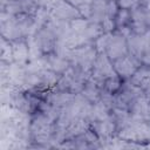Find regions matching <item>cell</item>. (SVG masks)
<instances>
[{"label": "cell", "mask_w": 150, "mask_h": 150, "mask_svg": "<svg viewBox=\"0 0 150 150\" xmlns=\"http://www.w3.org/2000/svg\"><path fill=\"white\" fill-rule=\"evenodd\" d=\"M116 4L114 2V1H110L108 5H107V9H105V13H107V15L109 16V18H111L112 15H115L116 13H117V11H116Z\"/></svg>", "instance_id": "cell-16"}, {"label": "cell", "mask_w": 150, "mask_h": 150, "mask_svg": "<svg viewBox=\"0 0 150 150\" xmlns=\"http://www.w3.org/2000/svg\"><path fill=\"white\" fill-rule=\"evenodd\" d=\"M88 22L84 19H73L70 22V28L73 32L77 34H82L87 28H88Z\"/></svg>", "instance_id": "cell-10"}, {"label": "cell", "mask_w": 150, "mask_h": 150, "mask_svg": "<svg viewBox=\"0 0 150 150\" xmlns=\"http://www.w3.org/2000/svg\"><path fill=\"white\" fill-rule=\"evenodd\" d=\"M48 63L50 66V68L55 71H62L64 69H67V62L63 57L60 56H52L48 60Z\"/></svg>", "instance_id": "cell-7"}, {"label": "cell", "mask_w": 150, "mask_h": 150, "mask_svg": "<svg viewBox=\"0 0 150 150\" xmlns=\"http://www.w3.org/2000/svg\"><path fill=\"white\" fill-rule=\"evenodd\" d=\"M54 13L60 19H75V16L80 15V12L76 11L70 4H67L63 1L56 2L55 8H54Z\"/></svg>", "instance_id": "cell-4"}, {"label": "cell", "mask_w": 150, "mask_h": 150, "mask_svg": "<svg viewBox=\"0 0 150 150\" xmlns=\"http://www.w3.org/2000/svg\"><path fill=\"white\" fill-rule=\"evenodd\" d=\"M107 89L111 93V91H115L118 87H120V81H118V79L116 77V76H114V77H109V80L107 81Z\"/></svg>", "instance_id": "cell-13"}, {"label": "cell", "mask_w": 150, "mask_h": 150, "mask_svg": "<svg viewBox=\"0 0 150 150\" xmlns=\"http://www.w3.org/2000/svg\"><path fill=\"white\" fill-rule=\"evenodd\" d=\"M136 61L130 57V56H123V57H120L116 60L115 62V69L116 71L122 75V76H131L135 74V70H136Z\"/></svg>", "instance_id": "cell-3"}, {"label": "cell", "mask_w": 150, "mask_h": 150, "mask_svg": "<svg viewBox=\"0 0 150 150\" xmlns=\"http://www.w3.org/2000/svg\"><path fill=\"white\" fill-rule=\"evenodd\" d=\"M28 56H29V49L26 43L18 42L13 45V57L15 59L16 62L22 63L28 59Z\"/></svg>", "instance_id": "cell-5"}, {"label": "cell", "mask_w": 150, "mask_h": 150, "mask_svg": "<svg viewBox=\"0 0 150 150\" xmlns=\"http://www.w3.org/2000/svg\"><path fill=\"white\" fill-rule=\"evenodd\" d=\"M108 56L110 59H120L127 54V43L123 36H111L107 47Z\"/></svg>", "instance_id": "cell-2"}, {"label": "cell", "mask_w": 150, "mask_h": 150, "mask_svg": "<svg viewBox=\"0 0 150 150\" xmlns=\"http://www.w3.org/2000/svg\"><path fill=\"white\" fill-rule=\"evenodd\" d=\"M138 0H120V5L122 8H130L132 7Z\"/></svg>", "instance_id": "cell-17"}, {"label": "cell", "mask_w": 150, "mask_h": 150, "mask_svg": "<svg viewBox=\"0 0 150 150\" xmlns=\"http://www.w3.org/2000/svg\"><path fill=\"white\" fill-rule=\"evenodd\" d=\"M129 47L131 49V52L134 53V55L136 56H141L144 54L145 52V42H144V38L142 36H130L129 39Z\"/></svg>", "instance_id": "cell-6"}, {"label": "cell", "mask_w": 150, "mask_h": 150, "mask_svg": "<svg viewBox=\"0 0 150 150\" xmlns=\"http://www.w3.org/2000/svg\"><path fill=\"white\" fill-rule=\"evenodd\" d=\"M91 116L100 121L105 120L107 118V105L103 102H97L93 108Z\"/></svg>", "instance_id": "cell-8"}, {"label": "cell", "mask_w": 150, "mask_h": 150, "mask_svg": "<svg viewBox=\"0 0 150 150\" xmlns=\"http://www.w3.org/2000/svg\"><path fill=\"white\" fill-rule=\"evenodd\" d=\"M129 18V13H128V11L125 9V8H123V9H121L120 12H118V19H117V23L118 25H123L125 21H127V19Z\"/></svg>", "instance_id": "cell-15"}, {"label": "cell", "mask_w": 150, "mask_h": 150, "mask_svg": "<svg viewBox=\"0 0 150 150\" xmlns=\"http://www.w3.org/2000/svg\"><path fill=\"white\" fill-rule=\"evenodd\" d=\"M36 4H39L40 6H47L48 2H50L52 0H34Z\"/></svg>", "instance_id": "cell-18"}, {"label": "cell", "mask_w": 150, "mask_h": 150, "mask_svg": "<svg viewBox=\"0 0 150 150\" xmlns=\"http://www.w3.org/2000/svg\"><path fill=\"white\" fill-rule=\"evenodd\" d=\"M93 76L96 81H102L105 77H114L115 71L111 67V63L109 62L108 57L105 55H101L98 56V59L95 61L94 63V71H93Z\"/></svg>", "instance_id": "cell-1"}, {"label": "cell", "mask_w": 150, "mask_h": 150, "mask_svg": "<svg viewBox=\"0 0 150 150\" xmlns=\"http://www.w3.org/2000/svg\"><path fill=\"white\" fill-rule=\"evenodd\" d=\"M110 38H111V35H110L109 33H107V34L100 36V38L96 40V47H97V50H98V52H103V50L108 47V43H109V41H110Z\"/></svg>", "instance_id": "cell-11"}, {"label": "cell", "mask_w": 150, "mask_h": 150, "mask_svg": "<svg viewBox=\"0 0 150 150\" xmlns=\"http://www.w3.org/2000/svg\"><path fill=\"white\" fill-rule=\"evenodd\" d=\"M102 28H103V30H105L107 33H109L114 28V21L109 16H104V19L102 21Z\"/></svg>", "instance_id": "cell-14"}, {"label": "cell", "mask_w": 150, "mask_h": 150, "mask_svg": "<svg viewBox=\"0 0 150 150\" xmlns=\"http://www.w3.org/2000/svg\"><path fill=\"white\" fill-rule=\"evenodd\" d=\"M12 55H13V50L11 48L9 45H6L5 41H2V60L4 61H9L12 59Z\"/></svg>", "instance_id": "cell-12"}, {"label": "cell", "mask_w": 150, "mask_h": 150, "mask_svg": "<svg viewBox=\"0 0 150 150\" xmlns=\"http://www.w3.org/2000/svg\"><path fill=\"white\" fill-rule=\"evenodd\" d=\"M96 130L102 136H109L114 131V123L108 120H103L96 125Z\"/></svg>", "instance_id": "cell-9"}]
</instances>
